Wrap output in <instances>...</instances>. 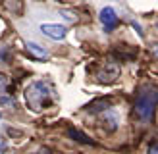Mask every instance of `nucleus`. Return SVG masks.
Returning a JSON list of instances; mask_svg holds the SVG:
<instances>
[{"instance_id": "1", "label": "nucleus", "mask_w": 158, "mask_h": 154, "mask_svg": "<svg viewBox=\"0 0 158 154\" xmlns=\"http://www.w3.org/2000/svg\"><path fill=\"white\" fill-rule=\"evenodd\" d=\"M25 100L29 110L39 114L54 102V91L46 81H33L25 89Z\"/></svg>"}, {"instance_id": "2", "label": "nucleus", "mask_w": 158, "mask_h": 154, "mask_svg": "<svg viewBox=\"0 0 158 154\" xmlns=\"http://www.w3.org/2000/svg\"><path fill=\"white\" fill-rule=\"evenodd\" d=\"M154 108H156V89L154 87L141 89L135 100V114L143 121H151L154 116Z\"/></svg>"}, {"instance_id": "3", "label": "nucleus", "mask_w": 158, "mask_h": 154, "mask_svg": "<svg viewBox=\"0 0 158 154\" xmlns=\"http://www.w3.org/2000/svg\"><path fill=\"white\" fill-rule=\"evenodd\" d=\"M97 77H98L100 83H114L118 77H120V64H118V62H106V64L98 69Z\"/></svg>"}, {"instance_id": "4", "label": "nucleus", "mask_w": 158, "mask_h": 154, "mask_svg": "<svg viewBox=\"0 0 158 154\" xmlns=\"http://www.w3.org/2000/svg\"><path fill=\"white\" fill-rule=\"evenodd\" d=\"M100 23L106 31H114L118 25H120V18L116 15V10L112 6H106L100 10Z\"/></svg>"}, {"instance_id": "5", "label": "nucleus", "mask_w": 158, "mask_h": 154, "mask_svg": "<svg viewBox=\"0 0 158 154\" xmlns=\"http://www.w3.org/2000/svg\"><path fill=\"white\" fill-rule=\"evenodd\" d=\"M41 31H43V35L54 38V41H62V38L66 37V33H68V29L64 25H58V23H43Z\"/></svg>"}, {"instance_id": "6", "label": "nucleus", "mask_w": 158, "mask_h": 154, "mask_svg": "<svg viewBox=\"0 0 158 154\" xmlns=\"http://www.w3.org/2000/svg\"><path fill=\"white\" fill-rule=\"evenodd\" d=\"M12 91H14V85L10 81V77L0 73V102H10L12 100Z\"/></svg>"}, {"instance_id": "7", "label": "nucleus", "mask_w": 158, "mask_h": 154, "mask_svg": "<svg viewBox=\"0 0 158 154\" xmlns=\"http://www.w3.org/2000/svg\"><path fill=\"white\" fill-rule=\"evenodd\" d=\"M25 48H27V52H29V56L35 58V60H46V58H48V52H46V48H43L39 43L29 41V43H25Z\"/></svg>"}, {"instance_id": "8", "label": "nucleus", "mask_w": 158, "mask_h": 154, "mask_svg": "<svg viewBox=\"0 0 158 154\" xmlns=\"http://www.w3.org/2000/svg\"><path fill=\"white\" fill-rule=\"evenodd\" d=\"M69 135L75 137V141H81V143H85V144H91V143H93L91 139H87L83 133H79V131H75V129H69Z\"/></svg>"}, {"instance_id": "9", "label": "nucleus", "mask_w": 158, "mask_h": 154, "mask_svg": "<svg viewBox=\"0 0 158 154\" xmlns=\"http://www.w3.org/2000/svg\"><path fill=\"white\" fill-rule=\"evenodd\" d=\"M148 154H156V141H152L151 146H148Z\"/></svg>"}, {"instance_id": "10", "label": "nucleus", "mask_w": 158, "mask_h": 154, "mask_svg": "<svg viewBox=\"0 0 158 154\" xmlns=\"http://www.w3.org/2000/svg\"><path fill=\"white\" fill-rule=\"evenodd\" d=\"M2 148H6V143L2 141V139H0V150H2Z\"/></svg>"}]
</instances>
